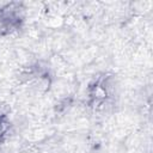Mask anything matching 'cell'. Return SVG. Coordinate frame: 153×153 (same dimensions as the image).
<instances>
[{"mask_svg":"<svg viewBox=\"0 0 153 153\" xmlns=\"http://www.w3.org/2000/svg\"><path fill=\"white\" fill-rule=\"evenodd\" d=\"M118 97V84L112 74H97L86 87V105L94 112L104 114L114 108Z\"/></svg>","mask_w":153,"mask_h":153,"instance_id":"6da1fadb","label":"cell"},{"mask_svg":"<svg viewBox=\"0 0 153 153\" xmlns=\"http://www.w3.org/2000/svg\"><path fill=\"white\" fill-rule=\"evenodd\" d=\"M19 81L24 85H27L31 90L37 92L49 91L54 74L51 68L44 61H35L24 66L19 72Z\"/></svg>","mask_w":153,"mask_h":153,"instance_id":"7a4b0ae2","label":"cell"},{"mask_svg":"<svg viewBox=\"0 0 153 153\" xmlns=\"http://www.w3.org/2000/svg\"><path fill=\"white\" fill-rule=\"evenodd\" d=\"M25 22V7L22 2H6L0 5V37L19 31Z\"/></svg>","mask_w":153,"mask_h":153,"instance_id":"3957f363","label":"cell"},{"mask_svg":"<svg viewBox=\"0 0 153 153\" xmlns=\"http://www.w3.org/2000/svg\"><path fill=\"white\" fill-rule=\"evenodd\" d=\"M10 127H11V122L8 120V115L2 109V106H0V143H2L7 139L10 133Z\"/></svg>","mask_w":153,"mask_h":153,"instance_id":"277c9868","label":"cell"}]
</instances>
